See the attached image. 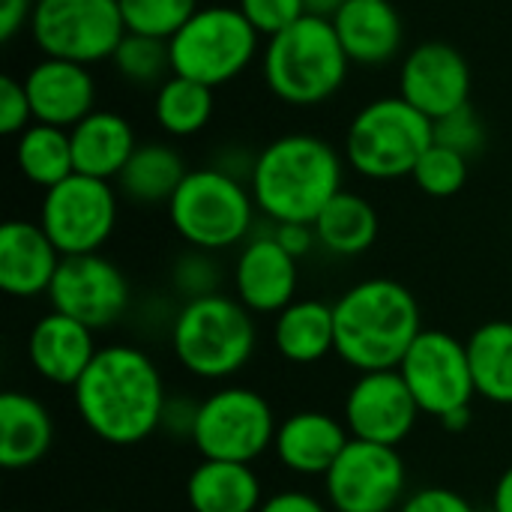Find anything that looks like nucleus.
I'll list each match as a JSON object with an SVG mask.
<instances>
[{
	"instance_id": "nucleus-4",
	"label": "nucleus",
	"mask_w": 512,
	"mask_h": 512,
	"mask_svg": "<svg viewBox=\"0 0 512 512\" xmlns=\"http://www.w3.org/2000/svg\"><path fill=\"white\" fill-rule=\"evenodd\" d=\"M351 60L336 36L333 21L303 15L288 30L267 39L261 72L267 90L294 108L330 102L348 81Z\"/></svg>"
},
{
	"instance_id": "nucleus-17",
	"label": "nucleus",
	"mask_w": 512,
	"mask_h": 512,
	"mask_svg": "<svg viewBox=\"0 0 512 512\" xmlns=\"http://www.w3.org/2000/svg\"><path fill=\"white\" fill-rule=\"evenodd\" d=\"M297 258L279 246L273 231L255 234L240 246L234 261V297L252 315H279L297 300Z\"/></svg>"
},
{
	"instance_id": "nucleus-14",
	"label": "nucleus",
	"mask_w": 512,
	"mask_h": 512,
	"mask_svg": "<svg viewBox=\"0 0 512 512\" xmlns=\"http://www.w3.org/2000/svg\"><path fill=\"white\" fill-rule=\"evenodd\" d=\"M54 312H63L90 330L114 327L129 309V282L123 270L105 255H72L60 261V270L48 288Z\"/></svg>"
},
{
	"instance_id": "nucleus-18",
	"label": "nucleus",
	"mask_w": 512,
	"mask_h": 512,
	"mask_svg": "<svg viewBox=\"0 0 512 512\" xmlns=\"http://www.w3.org/2000/svg\"><path fill=\"white\" fill-rule=\"evenodd\" d=\"M33 123L72 129L90 111H96V78L90 66L42 57L24 75Z\"/></svg>"
},
{
	"instance_id": "nucleus-12",
	"label": "nucleus",
	"mask_w": 512,
	"mask_h": 512,
	"mask_svg": "<svg viewBox=\"0 0 512 512\" xmlns=\"http://www.w3.org/2000/svg\"><path fill=\"white\" fill-rule=\"evenodd\" d=\"M333 512H399L408 498V468L399 447L351 438L324 477Z\"/></svg>"
},
{
	"instance_id": "nucleus-29",
	"label": "nucleus",
	"mask_w": 512,
	"mask_h": 512,
	"mask_svg": "<svg viewBox=\"0 0 512 512\" xmlns=\"http://www.w3.org/2000/svg\"><path fill=\"white\" fill-rule=\"evenodd\" d=\"M468 360L477 396L512 408V321H486L468 336Z\"/></svg>"
},
{
	"instance_id": "nucleus-11",
	"label": "nucleus",
	"mask_w": 512,
	"mask_h": 512,
	"mask_svg": "<svg viewBox=\"0 0 512 512\" xmlns=\"http://www.w3.org/2000/svg\"><path fill=\"white\" fill-rule=\"evenodd\" d=\"M117 189L111 180L72 174L63 183L45 189L39 204V225L60 249L63 258L99 252L117 228Z\"/></svg>"
},
{
	"instance_id": "nucleus-33",
	"label": "nucleus",
	"mask_w": 512,
	"mask_h": 512,
	"mask_svg": "<svg viewBox=\"0 0 512 512\" xmlns=\"http://www.w3.org/2000/svg\"><path fill=\"white\" fill-rule=\"evenodd\" d=\"M126 33L171 39L201 6L198 0H117Z\"/></svg>"
},
{
	"instance_id": "nucleus-15",
	"label": "nucleus",
	"mask_w": 512,
	"mask_h": 512,
	"mask_svg": "<svg viewBox=\"0 0 512 512\" xmlns=\"http://www.w3.org/2000/svg\"><path fill=\"white\" fill-rule=\"evenodd\" d=\"M420 405L411 396L399 369L360 372L342 408V420L357 441L402 447L420 420Z\"/></svg>"
},
{
	"instance_id": "nucleus-22",
	"label": "nucleus",
	"mask_w": 512,
	"mask_h": 512,
	"mask_svg": "<svg viewBox=\"0 0 512 512\" xmlns=\"http://www.w3.org/2000/svg\"><path fill=\"white\" fill-rule=\"evenodd\" d=\"M333 27L348 60L360 66H384L405 45V21L393 0H348Z\"/></svg>"
},
{
	"instance_id": "nucleus-40",
	"label": "nucleus",
	"mask_w": 512,
	"mask_h": 512,
	"mask_svg": "<svg viewBox=\"0 0 512 512\" xmlns=\"http://www.w3.org/2000/svg\"><path fill=\"white\" fill-rule=\"evenodd\" d=\"M195 417H198V402H192L186 396H168L159 432H165V435H171L177 441H192Z\"/></svg>"
},
{
	"instance_id": "nucleus-5",
	"label": "nucleus",
	"mask_w": 512,
	"mask_h": 512,
	"mask_svg": "<svg viewBox=\"0 0 512 512\" xmlns=\"http://www.w3.org/2000/svg\"><path fill=\"white\" fill-rule=\"evenodd\" d=\"M171 354L192 378L228 381L255 354L258 327L252 312L228 294L186 300L171 321Z\"/></svg>"
},
{
	"instance_id": "nucleus-47",
	"label": "nucleus",
	"mask_w": 512,
	"mask_h": 512,
	"mask_svg": "<svg viewBox=\"0 0 512 512\" xmlns=\"http://www.w3.org/2000/svg\"><path fill=\"white\" fill-rule=\"evenodd\" d=\"M93 512H117V510H93Z\"/></svg>"
},
{
	"instance_id": "nucleus-31",
	"label": "nucleus",
	"mask_w": 512,
	"mask_h": 512,
	"mask_svg": "<svg viewBox=\"0 0 512 512\" xmlns=\"http://www.w3.org/2000/svg\"><path fill=\"white\" fill-rule=\"evenodd\" d=\"M15 165L24 174L27 183L39 189H51L75 174L72 159V138L69 129L48 126V123H30L15 138Z\"/></svg>"
},
{
	"instance_id": "nucleus-20",
	"label": "nucleus",
	"mask_w": 512,
	"mask_h": 512,
	"mask_svg": "<svg viewBox=\"0 0 512 512\" xmlns=\"http://www.w3.org/2000/svg\"><path fill=\"white\" fill-rule=\"evenodd\" d=\"M348 444L351 432L345 420L327 411H297L279 423L273 456L285 471L297 477H327Z\"/></svg>"
},
{
	"instance_id": "nucleus-38",
	"label": "nucleus",
	"mask_w": 512,
	"mask_h": 512,
	"mask_svg": "<svg viewBox=\"0 0 512 512\" xmlns=\"http://www.w3.org/2000/svg\"><path fill=\"white\" fill-rule=\"evenodd\" d=\"M30 123H33V111H30L24 81H15L6 75L0 81V132L18 138Z\"/></svg>"
},
{
	"instance_id": "nucleus-10",
	"label": "nucleus",
	"mask_w": 512,
	"mask_h": 512,
	"mask_svg": "<svg viewBox=\"0 0 512 512\" xmlns=\"http://www.w3.org/2000/svg\"><path fill=\"white\" fill-rule=\"evenodd\" d=\"M27 30L42 57L81 66L111 60L126 36L117 0H36Z\"/></svg>"
},
{
	"instance_id": "nucleus-41",
	"label": "nucleus",
	"mask_w": 512,
	"mask_h": 512,
	"mask_svg": "<svg viewBox=\"0 0 512 512\" xmlns=\"http://www.w3.org/2000/svg\"><path fill=\"white\" fill-rule=\"evenodd\" d=\"M273 237H276L279 246L288 249L297 261L306 258V255L318 246L315 225H309V222H282V225H273Z\"/></svg>"
},
{
	"instance_id": "nucleus-23",
	"label": "nucleus",
	"mask_w": 512,
	"mask_h": 512,
	"mask_svg": "<svg viewBox=\"0 0 512 512\" xmlns=\"http://www.w3.org/2000/svg\"><path fill=\"white\" fill-rule=\"evenodd\" d=\"M54 447V417L30 393L9 390L0 396V465L27 471Z\"/></svg>"
},
{
	"instance_id": "nucleus-39",
	"label": "nucleus",
	"mask_w": 512,
	"mask_h": 512,
	"mask_svg": "<svg viewBox=\"0 0 512 512\" xmlns=\"http://www.w3.org/2000/svg\"><path fill=\"white\" fill-rule=\"evenodd\" d=\"M399 512H477L474 504L459 495L456 489H447V486H426V489H417L411 492Z\"/></svg>"
},
{
	"instance_id": "nucleus-46",
	"label": "nucleus",
	"mask_w": 512,
	"mask_h": 512,
	"mask_svg": "<svg viewBox=\"0 0 512 512\" xmlns=\"http://www.w3.org/2000/svg\"><path fill=\"white\" fill-rule=\"evenodd\" d=\"M441 423H444L447 432H456V435H459V432H465V429L471 426V408H459V411L441 417Z\"/></svg>"
},
{
	"instance_id": "nucleus-2",
	"label": "nucleus",
	"mask_w": 512,
	"mask_h": 512,
	"mask_svg": "<svg viewBox=\"0 0 512 512\" xmlns=\"http://www.w3.org/2000/svg\"><path fill=\"white\" fill-rule=\"evenodd\" d=\"M345 156L309 132H288L264 144L252 162L249 189L258 213L273 225L315 222L321 210L342 192Z\"/></svg>"
},
{
	"instance_id": "nucleus-34",
	"label": "nucleus",
	"mask_w": 512,
	"mask_h": 512,
	"mask_svg": "<svg viewBox=\"0 0 512 512\" xmlns=\"http://www.w3.org/2000/svg\"><path fill=\"white\" fill-rule=\"evenodd\" d=\"M468 162H471L468 156L432 141L426 153L417 159L411 180L429 198H453L468 183Z\"/></svg>"
},
{
	"instance_id": "nucleus-42",
	"label": "nucleus",
	"mask_w": 512,
	"mask_h": 512,
	"mask_svg": "<svg viewBox=\"0 0 512 512\" xmlns=\"http://www.w3.org/2000/svg\"><path fill=\"white\" fill-rule=\"evenodd\" d=\"M258 512H333L330 504H324L321 498L309 495V492H300V489H285V492H276L270 498H264L261 510Z\"/></svg>"
},
{
	"instance_id": "nucleus-26",
	"label": "nucleus",
	"mask_w": 512,
	"mask_h": 512,
	"mask_svg": "<svg viewBox=\"0 0 512 512\" xmlns=\"http://www.w3.org/2000/svg\"><path fill=\"white\" fill-rule=\"evenodd\" d=\"M186 501L192 512H258L264 486L252 465L201 459L186 480Z\"/></svg>"
},
{
	"instance_id": "nucleus-7",
	"label": "nucleus",
	"mask_w": 512,
	"mask_h": 512,
	"mask_svg": "<svg viewBox=\"0 0 512 512\" xmlns=\"http://www.w3.org/2000/svg\"><path fill=\"white\" fill-rule=\"evenodd\" d=\"M432 141V120L396 93L372 99L351 117L342 156L366 180H399L411 177Z\"/></svg>"
},
{
	"instance_id": "nucleus-19",
	"label": "nucleus",
	"mask_w": 512,
	"mask_h": 512,
	"mask_svg": "<svg viewBox=\"0 0 512 512\" xmlns=\"http://www.w3.org/2000/svg\"><path fill=\"white\" fill-rule=\"evenodd\" d=\"M96 354V330L54 309L42 315L27 336V360L33 372L54 387L72 390L90 369Z\"/></svg>"
},
{
	"instance_id": "nucleus-27",
	"label": "nucleus",
	"mask_w": 512,
	"mask_h": 512,
	"mask_svg": "<svg viewBox=\"0 0 512 512\" xmlns=\"http://www.w3.org/2000/svg\"><path fill=\"white\" fill-rule=\"evenodd\" d=\"M189 174L183 156L162 141L138 144L132 159L117 177V192L132 204H168L183 177Z\"/></svg>"
},
{
	"instance_id": "nucleus-35",
	"label": "nucleus",
	"mask_w": 512,
	"mask_h": 512,
	"mask_svg": "<svg viewBox=\"0 0 512 512\" xmlns=\"http://www.w3.org/2000/svg\"><path fill=\"white\" fill-rule=\"evenodd\" d=\"M219 285H222V267L213 252L186 249L183 255H177L171 267V288L183 297V303L219 294Z\"/></svg>"
},
{
	"instance_id": "nucleus-9",
	"label": "nucleus",
	"mask_w": 512,
	"mask_h": 512,
	"mask_svg": "<svg viewBox=\"0 0 512 512\" xmlns=\"http://www.w3.org/2000/svg\"><path fill=\"white\" fill-rule=\"evenodd\" d=\"M276 429L279 420L264 393L231 384L198 402L192 447L201 453V459L252 465L273 450Z\"/></svg>"
},
{
	"instance_id": "nucleus-45",
	"label": "nucleus",
	"mask_w": 512,
	"mask_h": 512,
	"mask_svg": "<svg viewBox=\"0 0 512 512\" xmlns=\"http://www.w3.org/2000/svg\"><path fill=\"white\" fill-rule=\"evenodd\" d=\"M306 3V15H315V18H327L333 21L336 12L348 3V0H303Z\"/></svg>"
},
{
	"instance_id": "nucleus-13",
	"label": "nucleus",
	"mask_w": 512,
	"mask_h": 512,
	"mask_svg": "<svg viewBox=\"0 0 512 512\" xmlns=\"http://www.w3.org/2000/svg\"><path fill=\"white\" fill-rule=\"evenodd\" d=\"M411 396L429 417H447L459 408H471L477 396L468 345L447 330H423L399 363Z\"/></svg>"
},
{
	"instance_id": "nucleus-48",
	"label": "nucleus",
	"mask_w": 512,
	"mask_h": 512,
	"mask_svg": "<svg viewBox=\"0 0 512 512\" xmlns=\"http://www.w3.org/2000/svg\"><path fill=\"white\" fill-rule=\"evenodd\" d=\"M486 512H495V510H492V507H489V510H486Z\"/></svg>"
},
{
	"instance_id": "nucleus-3",
	"label": "nucleus",
	"mask_w": 512,
	"mask_h": 512,
	"mask_svg": "<svg viewBox=\"0 0 512 512\" xmlns=\"http://www.w3.org/2000/svg\"><path fill=\"white\" fill-rule=\"evenodd\" d=\"M336 357L360 372L399 369L414 339L423 333V315L408 285L396 279H363L336 303Z\"/></svg>"
},
{
	"instance_id": "nucleus-6",
	"label": "nucleus",
	"mask_w": 512,
	"mask_h": 512,
	"mask_svg": "<svg viewBox=\"0 0 512 512\" xmlns=\"http://www.w3.org/2000/svg\"><path fill=\"white\" fill-rule=\"evenodd\" d=\"M165 207L177 237L189 249L213 255L246 243L258 213L249 180H240L219 165L192 168Z\"/></svg>"
},
{
	"instance_id": "nucleus-37",
	"label": "nucleus",
	"mask_w": 512,
	"mask_h": 512,
	"mask_svg": "<svg viewBox=\"0 0 512 512\" xmlns=\"http://www.w3.org/2000/svg\"><path fill=\"white\" fill-rule=\"evenodd\" d=\"M237 9L264 39L288 30L306 15L303 0H237Z\"/></svg>"
},
{
	"instance_id": "nucleus-25",
	"label": "nucleus",
	"mask_w": 512,
	"mask_h": 512,
	"mask_svg": "<svg viewBox=\"0 0 512 512\" xmlns=\"http://www.w3.org/2000/svg\"><path fill=\"white\" fill-rule=\"evenodd\" d=\"M273 348L294 366H315L336 354V318L333 303L294 300L273 321Z\"/></svg>"
},
{
	"instance_id": "nucleus-28",
	"label": "nucleus",
	"mask_w": 512,
	"mask_h": 512,
	"mask_svg": "<svg viewBox=\"0 0 512 512\" xmlns=\"http://www.w3.org/2000/svg\"><path fill=\"white\" fill-rule=\"evenodd\" d=\"M312 225H315L318 246L336 258H357L369 252L381 228L375 207L363 195L348 189H342Z\"/></svg>"
},
{
	"instance_id": "nucleus-44",
	"label": "nucleus",
	"mask_w": 512,
	"mask_h": 512,
	"mask_svg": "<svg viewBox=\"0 0 512 512\" xmlns=\"http://www.w3.org/2000/svg\"><path fill=\"white\" fill-rule=\"evenodd\" d=\"M492 510L512 512V465L498 477L495 492H492Z\"/></svg>"
},
{
	"instance_id": "nucleus-36",
	"label": "nucleus",
	"mask_w": 512,
	"mask_h": 512,
	"mask_svg": "<svg viewBox=\"0 0 512 512\" xmlns=\"http://www.w3.org/2000/svg\"><path fill=\"white\" fill-rule=\"evenodd\" d=\"M432 135H435V144H444L468 159L477 156L486 144V126L471 105H465L447 117H438L432 123Z\"/></svg>"
},
{
	"instance_id": "nucleus-21",
	"label": "nucleus",
	"mask_w": 512,
	"mask_h": 512,
	"mask_svg": "<svg viewBox=\"0 0 512 512\" xmlns=\"http://www.w3.org/2000/svg\"><path fill=\"white\" fill-rule=\"evenodd\" d=\"M60 261V249L39 222L9 219L0 228V288L9 297L30 300L48 294Z\"/></svg>"
},
{
	"instance_id": "nucleus-1",
	"label": "nucleus",
	"mask_w": 512,
	"mask_h": 512,
	"mask_svg": "<svg viewBox=\"0 0 512 512\" xmlns=\"http://www.w3.org/2000/svg\"><path fill=\"white\" fill-rule=\"evenodd\" d=\"M84 429L108 447H138L162 429L168 387L156 360L135 345L99 348L72 387Z\"/></svg>"
},
{
	"instance_id": "nucleus-24",
	"label": "nucleus",
	"mask_w": 512,
	"mask_h": 512,
	"mask_svg": "<svg viewBox=\"0 0 512 512\" xmlns=\"http://www.w3.org/2000/svg\"><path fill=\"white\" fill-rule=\"evenodd\" d=\"M69 138L75 171L99 180H117L138 147L132 123L123 114L105 108H96L81 123H75Z\"/></svg>"
},
{
	"instance_id": "nucleus-43",
	"label": "nucleus",
	"mask_w": 512,
	"mask_h": 512,
	"mask_svg": "<svg viewBox=\"0 0 512 512\" xmlns=\"http://www.w3.org/2000/svg\"><path fill=\"white\" fill-rule=\"evenodd\" d=\"M36 0H0V39L9 42L21 27L30 24V12H33Z\"/></svg>"
},
{
	"instance_id": "nucleus-32",
	"label": "nucleus",
	"mask_w": 512,
	"mask_h": 512,
	"mask_svg": "<svg viewBox=\"0 0 512 512\" xmlns=\"http://www.w3.org/2000/svg\"><path fill=\"white\" fill-rule=\"evenodd\" d=\"M114 69L120 78H126L135 87H150L162 84L171 72V51L165 39L141 36V33H126L123 42L117 45L111 57Z\"/></svg>"
},
{
	"instance_id": "nucleus-16",
	"label": "nucleus",
	"mask_w": 512,
	"mask_h": 512,
	"mask_svg": "<svg viewBox=\"0 0 512 512\" xmlns=\"http://www.w3.org/2000/svg\"><path fill=\"white\" fill-rule=\"evenodd\" d=\"M399 96L432 123L471 105V66L465 54L441 39L414 45L399 66Z\"/></svg>"
},
{
	"instance_id": "nucleus-49",
	"label": "nucleus",
	"mask_w": 512,
	"mask_h": 512,
	"mask_svg": "<svg viewBox=\"0 0 512 512\" xmlns=\"http://www.w3.org/2000/svg\"><path fill=\"white\" fill-rule=\"evenodd\" d=\"M12 512H24V510H12Z\"/></svg>"
},
{
	"instance_id": "nucleus-8",
	"label": "nucleus",
	"mask_w": 512,
	"mask_h": 512,
	"mask_svg": "<svg viewBox=\"0 0 512 512\" xmlns=\"http://www.w3.org/2000/svg\"><path fill=\"white\" fill-rule=\"evenodd\" d=\"M171 72L207 87L240 78L261 51V33L237 6H201L171 39Z\"/></svg>"
},
{
	"instance_id": "nucleus-30",
	"label": "nucleus",
	"mask_w": 512,
	"mask_h": 512,
	"mask_svg": "<svg viewBox=\"0 0 512 512\" xmlns=\"http://www.w3.org/2000/svg\"><path fill=\"white\" fill-rule=\"evenodd\" d=\"M216 90L183 75H168L153 96V120L171 138H192L213 120Z\"/></svg>"
}]
</instances>
